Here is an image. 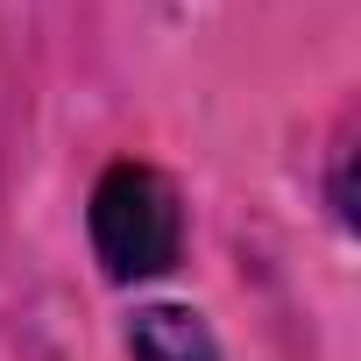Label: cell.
Segmentation results:
<instances>
[{
	"instance_id": "cell-1",
	"label": "cell",
	"mask_w": 361,
	"mask_h": 361,
	"mask_svg": "<svg viewBox=\"0 0 361 361\" xmlns=\"http://www.w3.org/2000/svg\"><path fill=\"white\" fill-rule=\"evenodd\" d=\"M92 255L114 283H142V276H163L185 248V206H177V185L163 170L121 156L99 170L92 185Z\"/></svg>"
},
{
	"instance_id": "cell-2",
	"label": "cell",
	"mask_w": 361,
	"mask_h": 361,
	"mask_svg": "<svg viewBox=\"0 0 361 361\" xmlns=\"http://www.w3.org/2000/svg\"><path fill=\"white\" fill-rule=\"evenodd\" d=\"M128 354L135 361H220L206 319L185 305H142L128 319Z\"/></svg>"
}]
</instances>
